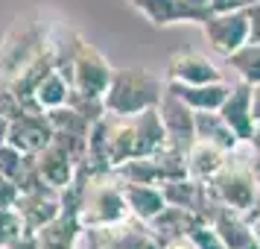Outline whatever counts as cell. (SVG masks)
Masks as SVG:
<instances>
[{
  "label": "cell",
  "instance_id": "obj_1",
  "mask_svg": "<svg viewBox=\"0 0 260 249\" xmlns=\"http://www.w3.org/2000/svg\"><path fill=\"white\" fill-rule=\"evenodd\" d=\"M61 205L76 211L85 229H111L132 217L117 173L91 170L88 164H79L76 182L61 190Z\"/></svg>",
  "mask_w": 260,
  "mask_h": 249
},
{
  "label": "cell",
  "instance_id": "obj_2",
  "mask_svg": "<svg viewBox=\"0 0 260 249\" xmlns=\"http://www.w3.org/2000/svg\"><path fill=\"white\" fill-rule=\"evenodd\" d=\"M164 88L167 82H161V76L149 73L146 68H114L111 85L103 94L106 112L117 118H129V115H141L146 108H158Z\"/></svg>",
  "mask_w": 260,
  "mask_h": 249
},
{
  "label": "cell",
  "instance_id": "obj_3",
  "mask_svg": "<svg viewBox=\"0 0 260 249\" xmlns=\"http://www.w3.org/2000/svg\"><path fill=\"white\" fill-rule=\"evenodd\" d=\"M211 190L216 193V200L225 208H234L237 214H243L248 223L260 214V182L248 167V158L240 161L237 153H231L228 164L208 182Z\"/></svg>",
  "mask_w": 260,
  "mask_h": 249
},
{
  "label": "cell",
  "instance_id": "obj_4",
  "mask_svg": "<svg viewBox=\"0 0 260 249\" xmlns=\"http://www.w3.org/2000/svg\"><path fill=\"white\" fill-rule=\"evenodd\" d=\"M59 71H64V76L71 79V88L76 94H88V97H103L111 85V76H114L111 62L96 47H91L85 38L76 41L71 62Z\"/></svg>",
  "mask_w": 260,
  "mask_h": 249
},
{
  "label": "cell",
  "instance_id": "obj_5",
  "mask_svg": "<svg viewBox=\"0 0 260 249\" xmlns=\"http://www.w3.org/2000/svg\"><path fill=\"white\" fill-rule=\"evenodd\" d=\"M50 38L53 36L47 33V26L36 24V21L15 24L6 33L3 44H0V79L9 82L21 68H26L29 62L36 59L41 50H47Z\"/></svg>",
  "mask_w": 260,
  "mask_h": 249
},
{
  "label": "cell",
  "instance_id": "obj_6",
  "mask_svg": "<svg viewBox=\"0 0 260 249\" xmlns=\"http://www.w3.org/2000/svg\"><path fill=\"white\" fill-rule=\"evenodd\" d=\"M155 26L205 24L213 15V0H129Z\"/></svg>",
  "mask_w": 260,
  "mask_h": 249
},
{
  "label": "cell",
  "instance_id": "obj_7",
  "mask_svg": "<svg viewBox=\"0 0 260 249\" xmlns=\"http://www.w3.org/2000/svg\"><path fill=\"white\" fill-rule=\"evenodd\" d=\"M202 33L208 38L213 53L219 56H231L237 47H243L248 41V15L243 9H228V12H213L205 24Z\"/></svg>",
  "mask_w": 260,
  "mask_h": 249
},
{
  "label": "cell",
  "instance_id": "obj_8",
  "mask_svg": "<svg viewBox=\"0 0 260 249\" xmlns=\"http://www.w3.org/2000/svg\"><path fill=\"white\" fill-rule=\"evenodd\" d=\"M158 115H161V123L167 129V144L181 150V153H187L193 141H196V112L176 91L164 88V97L158 103Z\"/></svg>",
  "mask_w": 260,
  "mask_h": 249
},
{
  "label": "cell",
  "instance_id": "obj_9",
  "mask_svg": "<svg viewBox=\"0 0 260 249\" xmlns=\"http://www.w3.org/2000/svg\"><path fill=\"white\" fill-rule=\"evenodd\" d=\"M53 123L50 115L44 108H29L24 115H18L15 120H9V132H6V141L15 144L21 153L36 155L41 153L50 141H53Z\"/></svg>",
  "mask_w": 260,
  "mask_h": 249
},
{
  "label": "cell",
  "instance_id": "obj_10",
  "mask_svg": "<svg viewBox=\"0 0 260 249\" xmlns=\"http://www.w3.org/2000/svg\"><path fill=\"white\" fill-rule=\"evenodd\" d=\"M15 211L21 214L26 232H38L41 226H47L50 220H56L64 205H61V190L56 188H38V190H24L21 200L15 205Z\"/></svg>",
  "mask_w": 260,
  "mask_h": 249
},
{
  "label": "cell",
  "instance_id": "obj_11",
  "mask_svg": "<svg viewBox=\"0 0 260 249\" xmlns=\"http://www.w3.org/2000/svg\"><path fill=\"white\" fill-rule=\"evenodd\" d=\"M36 164L41 179L56 190H64L68 185H73L76 173H79V164L73 161V155L68 150H61L56 141H50L41 153H36Z\"/></svg>",
  "mask_w": 260,
  "mask_h": 249
},
{
  "label": "cell",
  "instance_id": "obj_12",
  "mask_svg": "<svg viewBox=\"0 0 260 249\" xmlns=\"http://www.w3.org/2000/svg\"><path fill=\"white\" fill-rule=\"evenodd\" d=\"M167 79L184 85H205V82H219L222 71L205 53H176L170 59V68H167Z\"/></svg>",
  "mask_w": 260,
  "mask_h": 249
},
{
  "label": "cell",
  "instance_id": "obj_13",
  "mask_svg": "<svg viewBox=\"0 0 260 249\" xmlns=\"http://www.w3.org/2000/svg\"><path fill=\"white\" fill-rule=\"evenodd\" d=\"M251 88H254V85H248V82L240 79L237 85H231L225 103L219 106L222 120L237 132V138H240L243 144H248L251 132H254V118H251Z\"/></svg>",
  "mask_w": 260,
  "mask_h": 249
},
{
  "label": "cell",
  "instance_id": "obj_14",
  "mask_svg": "<svg viewBox=\"0 0 260 249\" xmlns=\"http://www.w3.org/2000/svg\"><path fill=\"white\" fill-rule=\"evenodd\" d=\"M82 232H85V226L79 223L76 211L64 208L56 220H50L47 226L38 229L36 240H38V249H79Z\"/></svg>",
  "mask_w": 260,
  "mask_h": 249
},
{
  "label": "cell",
  "instance_id": "obj_15",
  "mask_svg": "<svg viewBox=\"0 0 260 249\" xmlns=\"http://www.w3.org/2000/svg\"><path fill=\"white\" fill-rule=\"evenodd\" d=\"M205 223L199 214L187 211V208H178V205H167L164 211L158 214V217H152L149 220V232L155 235V240L161 243V246H167V243H173V240H181V237L190 235V229L193 226Z\"/></svg>",
  "mask_w": 260,
  "mask_h": 249
},
{
  "label": "cell",
  "instance_id": "obj_16",
  "mask_svg": "<svg viewBox=\"0 0 260 249\" xmlns=\"http://www.w3.org/2000/svg\"><path fill=\"white\" fill-rule=\"evenodd\" d=\"M184 158H187V176L199 179V182H211V179L228 164L231 153L222 150V147H216V144H211V141L196 138L193 147L184 153Z\"/></svg>",
  "mask_w": 260,
  "mask_h": 249
},
{
  "label": "cell",
  "instance_id": "obj_17",
  "mask_svg": "<svg viewBox=\"0 0 260 249\" xmlns=\"http://www.w3.org/2000/svg\"><path fill=\"white\" fill-rule=\"evenodd\" d=\"M167 88L176 91L193 112H219V106L225 103V97L231 91V85L219 79V82H205V85H184V82H170Z\"/></svg>",
  "mask_w": 260,
  "mask_h": 249
},
{
  "label": "cell",
  "instance_id": "obj_18",
  "mask_svg": "<svg viewBox=\"0 0 260 249\" xmlns=\"http://www.w3.org/2000/svg\"><path fill=\"white\" fill-rule=\"evenodd\" d=\"M123 182V179H120ZM123 193H126V205H129V214L138 217L143 223H149L152 217L167 208L164 190L161 185H143V182H123Z\"/></svg>",
  "mask_w": 260,
  "mask_h": 249
},
{
  "label": "cell",
  "instance_id": "obj_19",
  "mask_svg": "<svg viewBox=\"0 0 260 249\" xmlns=\"http://www.w3.org/2000/svg\"><path fill=\"white\" fill-rule=\"evenodd\" d=\"M213 229H216V235L222 237V243L228 249H248L254 243V229L248 223L243 214H237L234 208H225L213 217Z\"/></svg>",
  "mask_w": 260,
  "mask_h": 249
},
{
  "label": "cell",
  "instance_id": "obj_20",
  "mask_svg": "<svg viewBox=\"0 0 260 249\" xmlns=\"http://www.w3.org/2000/svg\"><path fill=\"white\" fill-rule=\"evenodd\" d=\"M196 138L216 144V147H222L228 153H237L243 147V141L237 138V132L222 120L219 112H196Z\"/></svg>",
  "mask_w": 260,
  "mask_h": 249
},
{
  "label": "cell",
  "instance_id": "obj_21",
  "mask_svg": "<svg viewBox=\"0 0 260 249\" xmlns=\"http://www.w3.org/2000/svg\"><path fill=\"white\" fill-rule=\"evenodd\" d=\"M71 79L64 76V71H50L41 82H38L36 94H32V103H36L38 108H44V112H50V108H59L64 106L68 100H71Z\"/></svg>",
  "mask_w": 260,
  "mask_h": 249
},
{
  "label": "cell",
  "instance_id": "obj_22",
  "mask_svg": "<svg viewBox=\"0 0 260 249\" xmlns=\"http://www.w3.org/2000/svg\"><path fill=\"white\" fill-rule=\"evenodd\" d=\"M228 68L248 85H260V44L257 41H246L243 47H237L231 56H225Z\"/></svg>",
  "mask_w": 260,
  "mask_h": 249
},
{
  "label": "cell",
  "instance_id": "obj_23",
  "mask_svg": "<svg viewBox=\"0 0 260 249\" xmlns=\"http://www.w3.org/2000/svg\"><path fill=\"white\" fill-rule=\"evenodd\" d=\"M50 123H53V132H64V135H79V138H88L91 135V120H85L73 106H59V108H50Z\"/></svg>",
  "mask_w": 260,
  "mask_h": 249
},
{
  "label": "cell",
  "instance_id": "obj_24",
  "mask_svg": "<svg viewBox=\"0 0 260 249\" xmlns=\"http://www.w3.org/2000/svg\"><path fill=\"white\" fill-rule=\"evenodd\" d=\"M24 232H26V226L21 220V214L15 211V208H0V249L15 243Z\"/></svg>",
  "mask_w": 260,
  "mask_h": 249
},
{
  "label": "cell",
  "instance_id": "obj_25",
  "mask_svg": "<svg viewBox=\"0 0 260 249\" xmlns=\"http://www.w3.org/2000/svg\"><path fill=\"white\" fill-rule=\"evenodd\" d=\"M29 153H21L15 144L0 141V176L6 179H18V173L24 170V161Z\"/></svg>",
  "mask_w": 260,
  "mask_h": 249
},
{
  "label": "cell",
  "instance_id": "obj_26",
  "mask_svg": "<svg viewBox=\"0 0 260 249\" xmlns=\"http://www.w3.org/2000/svg\"><path fill=\"white\" fill-rule=\"evenodd\" d=\"M190 240H193V246L196 249H228L222 243V237L216 235V229H213L211 223H199L190 229Z\"/></svg>",
  "mask_w": 260,
  "mask_h": 249
},
{
  "label": "cell",
  "instance_id": "obj_27",
  "mask_svg": "<svg viewBox=\"0 0 260 249\" xmlns=\"http://www.w3.org/2000/svg\"><path fill=\"white\" fill-rule=\"evenodd\" d=\"M18 200H21V188H18V182H15V179L0 176V208H15Z\"/></svg>",
  "mask_w": 260,
  "mask_h": 249
},
{
  "label": "cell",
  "instance_id": "obj_28",
  "mask_svg": "<svg viewBox=\"0 0 260 249\" xmlns=\"http://www.w3.org/2000/svg\"><path fill=\"white\" fill-rule=\"evenodd\" d=\"M246 15H248V41H257L260 44V0L248 3Z\"/></svg>",
  "mask_w": 260,
  "mask_h": 249
},
{
  "label": "cell",
  "instance_id": "obj_29",
  "mask_svg": "<svg viewBox=\"0 0 260 249\" xmlns=\"http://www.w3.org/2000/svg\"><path fill=\"white\" fill-rule=\"evenodd\" d=\"M6 249H38V240H36V232H24L15 243H9Z\"/></svg>",
  "mask_w": 260,
  "mask_h": 249
},
{
  "label": "cell",
  "instance_id": "obj_30",
  "mask_svg": "<svg viewBox=\"0 0 260 249\" xmlns=\"http://www.w3.org/2000/svg\"><path fill=\"white\" fill-rule=\"evenodd\" d=\"M251 118H254V123H260V85L251 88Z\"/></svg>",
  "mask_w": 260,
  "mask_h": 249
},
{
  "label": "cell",
  "instance_id": "obj_31",
  "mask_svg": "<svg viewBox=\"0 0 260 249\" xmlns=\"http://www.w3.org/2000/svg\"><path fill=\"white\" fill-rule=\"evenodd\" d=\"M164 249H196V246H193V240H190V237H181V240H173V243H167Z\"/></svg>",
  "mask_w": 260,
  "mask_h": 249
},
{
  "label": "cell",
  "instance_id": "obj_32",
  "mask_svg": "<svg viewBox=\"0 0 260 249\" xmlns=\"http://www.w3.org/2000/svg\"><path fill=\"white\" fill-rule=\"evenodd\" d=\"M6 132H9V118L0 112V141H6Z\"/></svg>",
  "mask_w": 260,
  "mask_h": 249
},
{
  "label": "cell",
  "instance_id": "obj_33",
  "mask_svg": "<svg viewBox=\"0 0 260 249\" xmlns=\"http://www.w3.org/2000/svg\"><path fill=\"white\" fill-rule=\"evenodd\" d=\"M251 229H254V240L260 243V214L254 217V220H251Z\"/></svg>",
  "mask_w": 260,
  "mask_h": 249
},
{
  "label": "cell",
  "instance_id": "obj_34",
  "mask_svg": "<svg viewBox=\"0 0 260 249\" xmlns=\"http://www.w3.org/2000/svg\"><path fill=\"white\" fill-rule=\"evenodd\" d=\"M243 3H251V0H243Z\"/></svg>",
  "mask_w": 260,
  "mask_h": 249
}]
</instances>
